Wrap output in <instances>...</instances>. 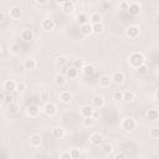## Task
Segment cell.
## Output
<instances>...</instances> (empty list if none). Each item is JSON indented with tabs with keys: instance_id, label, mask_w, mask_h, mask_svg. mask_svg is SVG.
<instances>
[{
	"instance_id": "cb8c5ba5",
	"label": "cell",
	"mask_w": 159,
	"mask_h": 159,
	"mask_svg": "<svg viewBox=\"0 0 159 159\" xmlns=\"http://www.w3.org/2000/svg\"><path fill=\"white\" fill-rule=\"evenodd\" d=\"M55 83H56L58 87H63V86L67 83V80H66V77H65L63 75L57 73V75L55 76Z\"/></svg>"
},
{
	"instance_id": "603a6c76",
	"label": "cell",
	"mask_w": 159,
	"mask_h": 159,
	"mask_svg": "<svg viewBox=\"0 0 159 159\" xmlns=\"http://www.w3.org/2000/svg\"><path fill=\"white\" fill-rule=\"evenodd\" d=\"M147 118L149 120H155V119H159V111L158 109H148L147 111Z\"/></svg>"
},
{
	"instance_id": "d6986e66",
	"label": "cell",
	"mask_w": 159,
	"mask_h": 159,
	"mask_svg": "<svg viewBox=\"0 0 159 159\" xmlns=\"http://www.w3.org/2000/svg\"><path fill=\"white\" fill-rule=\"evenodd\" d=\"M36 67H37L36 60H34V58H26V60L24 61V68H25V70L32 71V70H35Z\"/></svg>"
},
{
	"instance_id": "ba28073f",
	"label": "cell",
	"mask_w": 159,
	"mask_h": 159,
	"mask_svg": "<svg viewBox=\"0 0 159 159\" xmlns=\"http://www.w3.org/2000/svg\"><path fill=\"white\" fill-rule=\"evenodd\" d=\"M111 80H112V82L116 83V84H122V83L124 82V80H125V76H124V73H123L122 71H116V72L112 73Z\"/></svg>"
},
{
	"instance_id": "ee69618b",
	"label": "cell",
	"mask_w": 159,
	"mask_h": 159,
	"mask_svg": "<svg viewBox=\"0 0 159 159\" xmlns=\"http://www.w3.org/2000/svg\"><path fill=\"white\" fill-rule=\"evenodd\" d=\"M147 71H148V66H147V65H143V66H140V67L137 70V72H138V73H140V75L147 73Z\"/></svg>"
},
{
	"instance_id": "7a4b0ae2",
	"label": "cell",
	"mask_w": 159,
	"mask_h": 159,
	"mask_svg": "<svg viewBox=\"0 0 159 159\" xmlns=\"http://www.w3.org/2000/svg\"><path fill=\"white\" fill-rule=\"evenodd\" d=\"M124 32H125V36H127L128 39L135 40V39H138L139 35H140V27H139L138 25H134V24H133V25H128V26L125 27Z\"/></svg>"
},
{
	"instance_id": "83f0119b",
	"label": "cell",
	"mask_w": 159,
	"mask_h": 159,
	"mask_svg": "<svg viewBox=\"0 0 159 159\" xmlns=\"http://www.w3.org/2000/svg\"><path fill=\"white\" fill-rule=\"evenodd\" d=\"M7 111L10 112V114H16V113H19V111H20V104H19V103L12 102V103H10V104H9Z\"/></svg>"
},
{
	"instance_id": "277c9868",
	"label": "cell",
	"mask_w": 159,
	"mask_h": 159,
	"mask_svg": "<svg viewBox=\"0 0 159 159\" xmlns=\"http://www.w3.org/2000/svg\"><path fill=\"white\" fill-rule=\"evenodd\" d=\"M57 4L60 5V7H61V10H62L63 14H66V15L73 14V11H75V2H73V1H71V0H67V1H58Z\"/></svg>"
},
{
	"instance_id": "8fae6325",
	"label": "cell",
	"mask_w": 159,
	"mask_h": 159,
	"mask_svg": "<svg viewBox=\"0 0 159 159\" xmlns=\"http://www.w3.org/2000/svg\"><path fill=\"white\" fill-rule=\"evenodd\" d=\"M55 26H56V24L52 19H43L41 21V29L43 31H52L55 29Z\"/></svg>"
},
{
	"instance_id": "7bdbcfd3",
	"label": "cell",
	"mask_w": 159,
	"mask_h": 159,
	"mask_svg": "<svg viewBox=\"0 0 159 159\" xmlns=\"http://www.w3.org/2000/svg\"><path fill=\"white\" fill-rule=\"evenodd\" d=\"M60 159H72V157H71V154H70V152H62L61 154H60Z\"/></svg>"
},
{
	"instance_id": "5bb4252c",
	"label": "cell",
	"mask_w": 159,
	"mask_h": 159,
	"mask_svg": "<svg viewBox=\"0 0 159 159\" xmlns=\"http://www.w3.org/2000/svg\"><path fill=\"white\" fill-rule=\"evenodd\" d=\"M58 97L63 104H70L72 102V93L70 91H61Z\"/></svg>"
},
{
	"instance_id": "7c38bea8",
	"label": "cell",
	"mask_w": 159,
	"mask_h": 159,
	"mask_svg": "<svg viewBox=\"0 0 159 159\" xmlns=\"http://www.w3.org/2000/svg\"><path fill=\"white\" fill-rule=\"evenodd\" d=\"M51 134H52V137L56 138V139H62V138L65 137V134H66V130H65L63 127L57 125V127H53V128L51 129Z\"/></svg>"
},
{
	"instance_id": "d590c367",
	"label": "cell",
	"mask_w": 159,
	"mask_h": 159,
	"mask_svg": "<svg viewBox=\"0 0 159 159\" xmlns=\"http://www.w3.org/2000/svg\"><path fill=\"white\" fill-rule=\"evenodd\" d=\"M40 99H41L45 104L48 103V102H50V92H47V91H42L41 94H40Z\"/></svg>"
},
{
	"instance_id": "4316f807",
	"label": "cell",
	"mask_w": 159,
	"mask_h": 159,
	"mask_svg": "<svg viewBox=\"0 0 159 159\" xmlns=\"http://www.w3.org/2000/svg\"><path fill=\"white\" fill-rule=\"evenodd\" d=\"M84 66H86V61L83 58H76L75 62H73V67L77 68L78 71H83Z\"/></svg>"
},
{
	"instance_id": "484cf974",
	"label": "cell",
	"mask_w": 159,
	"mask_h": 159,
	"mask_svg": "<svg viewBox=\"0 0 159 159\" xmlns=\"http://www.w3.org/2000/svg\"><path fill=\"white\" fill-rule=\"evenodd\" d=\"M134 99H135V93H134L133 91H130V89L124 91V94H123V101H125V102H133Z\"/></svg>"
},
{
	"instance_id": "1f68e13d",
	"label": "cell",
	"mask_w": 159,
	"mask_h": 159,
	"mask_svg": "<svg viewBox=\"0 0 159 159\" xmlns=\"http://www.w3.org/2000/svg\"><path fill=\"white\" fill-rule=\"evenodd\" d=\"M0 97H1V99L4 101V102H6V103H12L14 101V98H12V96H11V93H7V92H2L1 94H0Z\"/></svg>"
},
{
	"instance_id": "e0dca14e",
	"label": "cell",
	"mask_w": 159,
	"mask_h": 159,
	"mask_svg": "<svg viewBox=\"0 0 159 159\" xmlns=\"http://www.w3.org/2000/svg\"><path fill=\"white\" fill-rule=\"evenodd\" d=\"M9 16L12 19V20H17V19H20V16H21V9H20V6H12V7H10V10H9Z\"/></svg>"
},
{
	"instance_id": "f546056e",
	"label": "cell",
	"mask_w": 159,
	"mask_h": 159,
	"mask_svg": "<svg viewBox=\"0 0 159 159\" xmlns=\"http://www.w3.org/2000/svg\"><path fill=\"white\" fill-rule=\"evenodd\" d=\"M93 124H94L93 117H91V118H82V125L84 128H91V127H93Z\"/></svg>"
},
{
	"instance_id": "74e56055",
	"label": "cell",
	"mask_w": 159,
	"mask_h": 159,
	"mask_svg": "<svg viewBox=\"0 0 159 159\" xmlns=\"http://www.w3.org/2000/svg\"><path fill=\"white\" fill-rule=\"evenodd\" d=\"M70 154H71L72 159H78L81 157V150L78 148H72V149H70Z\"/></svg>"
},
{
	"instance_id": "4dcf8cb0",
	"label": "cell",
	"mask_w": 159,
	"mask_h": 159,
	"mask_svg": "<svg viewBox=\"0 0 159 159\" xmlns=\"http://www.w3.org/2000/svg\"><path fill=\"white\" fill-rule=\"evenodd\" d=\"M92 27H93V32H94V34H97V35L102 34V32H103V30H104V25H103V22L94 24V25H92Z\"/></svg>"
},
{
	"instance_id": "bcb514c9",
	"label": "cell",
	"mask_w": 159,
	"mask_h": 159,
	"mask_svg": "<svg viewBox=\"0 0 159 159\" xmlns=\"http://www.w3.org/2000/svg\"><path fill=\"white\" fill-rule=\"evenodd\" d=\"M34 4H35V5H46L47 1H46V0H42V1H34Z\"/></svg>"
},
{
	"instance_id": "ab89813d",
	"label": "cell",
	"mask_w": 159,
	"mask_h": 159,
	"mask_svg": "<svg viewBox=\"0 0 159 159\" xmlns=\"http://www.w3.org/2000/svg\"><path fill=\"white\" fill-rule=\"evenodd\" d=\"M129 5H130V2H129V1L123 0V1H120V2H119V9H120V10H123V11H128V10H129Z\"/></svg>"
},
{
	"instance_id": "30bf717a",
	"label": "cell",
	"mask_w": 159,
	"mask_h": 159,
	"mask_svg": "<svg viewBox=\"0 0 159 159\" xmlns=\"http://www.w3.org/2000/svg\"><path fill=\"white\" fill-rule=\"evenodd\" d=\"M25 112H26V116H29L30 118H36L40 114V108L35 104H30L26 107Z\"/></svg>"
},
{
	"instance_id": "9c48e42d",
	"label": "cell",
	"mask_w": 159,
	"mask_h": 159,
	"mask_svg": "<svg viewBox=\"0 0 159 159\" xmlns=\"http://www.w3.org/2000/svg\"><path fill=\"white\" fill-rule=\"evenodd\" d=\"M43 112L47 114V116H55L56 113H57V106L53 103V102H48V103H46L45 106H43Z\"/></svg>"
},
{
	"instance_id": "c3c4849f",
	"label": "cell",
	"mask_w": 159,
	"mask_h": 159,
	"mask_svg": "<svg viewBox=\"0 0 159 159\" xmlns=\"http://www.w3.org/2000/svg\"><path fill=\"white\" fill-rule=\"evenodd\" d=\"M155 97H157V99L159 101V89H158V91L155 92Z\"/></svg>"
},
{
	"instance_id": "60d3db41",
	"label": "cell",
	"mask_w": 159,
	"mask_h": 159,
	"mask_svg": "<svg viewBox=\"0 0 159 159\" xmlns=\"http://www.w3.org/2000/svg\"><path fill=\"white\" fill-rule=\"evenodd\" d=\"M123 94H124V92L123 91H114L113 92V99H116V101H122L123 99Z\"/></svg>"
},
{
	"instance_id": "d4e9b609",
	"label": "cell",
	"mask_w": 159,
	"mask_h": 159,
	"mask_svg": "<svg viewBox=\"0 0 159 159\" xmlns=\"http://www.w3.org/2000/svg\"><path fill=\"white\" fill-rule=\"evenodd\" d=\"M88 20H89V17H88L84 12H81V14H80V15H77V17H76L77 24H80L81 26H82V25H84V24H88V22H89Z\"/></svg>"
},
{
	"instance_id": "8d00e7d4",
	"label": "cell",
	"mask_w": 159,
	"mask_h": 159,
	"mask_svg": "<svg viewBox=\"0 0 159 159\" xmlns=\"http://www.w3.org/2000/svg\"><path fill=\"white\" fill-rule=\"evenodd\" d=\"M26 89V83L24 81H19L17 82V86H16V92L17 93H24Z\"/></svg>"
},
{
	"instance_id": "b9f144b4",
	"label": "cell",
	"mask_w": 159,
	"mask_h": 159,
	"mask_svg": "<svg viewBox=\"0 0 159 159\" xmlns=\"http://www.w3.org/2000/svg\"><path fill=\"white\" fill-rule=\"evenodd\" d=\"M112 152H113V145L111 143H106L103 145V153L104 154H111Z\"/></svg>"
},
{
	"instance_id": "d6a6232c",
	"label": "cell",
	"mask_w": 159,
	"mask_h": 159,
	"mask_svg": "<svg viewBox=\"0 0 159 159\" xmlns=\"http://www.w3.org/2000/svg\"><path fill=\"white\" fill-rule=\"evenodd\" d=\"M55 63H56V66H58V67H63V66L67 63V58H66L65 56H58V57H56Z\"/></svg>"
},
{
	"instance_id": "3957f363",
	"label": "cell",
	"mask_w": 159,
	"mask_h": 159,
	"mask_svg": "<svg viewBox=\"0 0 159 159\" xmlns=\"http://www.w3.org/2000/svg\"><path fill=\"white\" fill-rule=\"evenodd\" d=\"M120 127H122V129L125 130V132H133V130L135 129V127H137V123H135L134 118H132V117H125V118H123V120H122V123H120Z\"/></svg>"
},
{
	"instance_id": "e575fe53",
	"label": "cell",
	"mask_w": 159,
	"mask_h": 159,
	"mask_svg": "<svg viewBox=\"0 0 159 159\" xmlns=\"http://www.w3.org/2000/svg\"><path fill=\"white\" fill-rule=\"evenodd\" d=\"M83 73H84L87 77L92 76V75L94 73V68H93V66H92V65H86L84 68H83Z\"/></svg>"
},
{
	"instance_id": "8992f818",
	"label": "cell",
	"mask_w": 159,
	"mask_h": 159,
	"mask_svg": "<svg viewBox=\"0 0 159 159\" xmlns=\"http://www.w3.org/2000/svg\"><path fill=\"white\" fill-rule=\"evenodd\" d=\"M29 143H30L31 147L39 148V147H41V144H42V137H41L40 134H37V133H34V134H31V135L29 137Z\"/></svg>"
},
{
	"instance_id": "836d02e7",
	"label": "cell",
	"mask_w": 159,
	"mask_h": 159,
	"mask_svg": "<svg viewBox=\"0 0 159 159\" xmlns=\"http://www.w3.org/2000/svg\"><path fill=\"white\" fill-rule=\"evenodd\" d=\"M78 72H80V71L72 66V67H70V68L67 70V76H68L70 78H76V77L78 76Z\"/></svg>"
},
{
	"instance_id": "f35d334b",
	"label": "cell",
	"mask_w": 159,
	"mask_h": 159,
	"mask_svg": "<svg viewBox=\"0 0 159 159\" xmlns=\"http://www.w3.org/2000/svg\"><path fill=\"white\" fill-rule=\"evenodd\" d=\"M149 137H150V138H153V139L159 138V128H157V127L152 128V129L149 130Z\"/></svg>"
},
{
	"instance_id": "52a82bcc",
	"label": "cell",
	"mask_w": 159,
	"mask_h": 159,
	"mask_svg": "<svg viewBox=\"0 0 159 159\" xmlns=\"http://www.w3.org/2000/svg\"><path fill=\"white\" fill-rule=\"evenodd\" d=\"M89 142H91L92 145L98 147V145H101V144L103 143V135H102L99 132H93V133L89 135Z\"/></svg>"
},
{
	"instance_id": "7dc6e473",
	"label": "cell",
	"mask_w": 159,
	"mask_h": 159,
	"mask_svg": "<svg viewBox=\"0 0 159 159\" xmlns=\"http://www.w3.org/2000/svg\"><path fill=\"white\" fill-rule=\"evenodd\" d=\"M4 19H5V12H4V11H1V12H0V20H1V21H4Z\"/></svg>"
},
{
	"instance_id": "5b68a950",
	"label": "cell",
	"mask_w": 159,
	"mask_h": 159,
	"mask_svg": "<svg viewBox=\"0 0 159 159\" xmlns=\"http://www.w3.org/2000/svg\"><path fill=\"white\" fill-rule=\"evenodd\" d=\"M80 114L82 116V118H91V117H93V114H94L93 106H89V104L82 106L80 108Z\"/></svg>"
},
{
	"instance_id": "f1b7e54d",
	"label": "cell",
	"mask_w": 159,
	"mask_h": 159,
	"mask_svg": "<svg viewBox=\"0 0 159 159\" xmlns=\"http://www.w3.org/2000/svg\"><path fill=\"white\" fill-rule=\"evenodd\" d=\"M9 52H10L11 55H17V53L20 52V45L16 43V42L11 43V45L9 46Z\"/></svg>"
},
{
	"instance_id": "6da1fadb",
	"label": "cell",
	"mask_w": 159,
	"mask_h": 159,
	"mask_svg": "<svg viewBox=\"0 0 159 159\" xmlns=\"http://www.w3.org/2000/svg\"><path fill=\"white\" fill-rule=\"evenodd\" d=\"M128 63L132 68L138 70L140 66L145 65V56L142 52H132L128 56Z\"/></svg>"
},
{
	"instance_id": "2e32d148",
	"label": "cell",
	"mask_w": 159,
	"mask_h": 159,
	"mask_svg": "<svg viewBox=\"0 0 159 159\" xmlns=\"http://www.w3.org/2000/svg\"><path fill=\"white\" fill-rule=\"evenodd\" d=\"M140 4L139 2H137V1H132L130 2V5H129V14L130 15H133V16H137V15H139V12H140Z\"/></svg>"
},
{
	"instance_id": "9a60e30c",
	"label": "cell",
	"mask_w": 159,
	"mask_h": 159,
	"mask_svg": "<svg viewBox=\"0 0 159 159\" xmlns=\"http://www.w3.org/2000/svg\"><path fill=\"white\" fill-rule=\"evenodd\" d=\"M34 36H35V34H34V31L31 29H29V27L22 29V31H21V39L24 41H31V40H34Z\"/></svg>"
},
{
	"instance_id": "ac0fdd59",
	"label": "cell",
	"mask_w": 159,
	"mask_h": 159,
	"mask_svg": "<svg viewBox=\"0 0 159 159\" xmlns=\"http://www.w3.org/2000/svg\"><path fill=\"white\" fill-rule=\"evenodd\" d=\"M92 106L94 108H101L104 106V97L101 96V94H97L92 98Z\"/></svg>"
},
{
	"instance_id": "ffe728a7",
	"label": "cell",
	"mask_w": 159,
	"mask_h": 159,
	"mask_svg": "<svg viewBox=\"0 0 159 159\" xmlns=\"http://www.w3.org/2000/svg\"><path fill=\"white\" fill-rule=\"evenodd\" d=\"M80 31H81V34H82L83 36H89V35L93 32V27H92V24H91V22H88V24H84V25H82V26L80 27Z\"/></svg>"
},
{
	"instance_id": "f6af8a7d",
	"label": "cell",
	"mask_w": 159,
	"mask_h": 159,
	"mask_svg": "<svg viewBox=\"0 0 159 159\" xmlns=\"http://www.w3.org/2000/svg\"><path fill=\"white\" fill-rule=\"evenodd\" d=\"M113 159H127V155H125V153H123V152H118V153L114 155Z\"/></svg>"
},
{
	"instance_id": "7402d4cb",
	"label": "cell",
	"mask_w": 159,
	"mask_h": 159,
	"mask_svg": "<svg viewBox=\"0 0 159 159\" xmlns=\"http://www.w3.org/2000/svg\"><path fill=\"white\" fill-rule=\"evenodd\" d=\"M89 22H91L92 25H94V24H99V22H102V15H101L99 12H97V11H94V12H92V14L89 15Z\"/></svg>"
},
{
	"instance_id": "44dd1931",
	"label": "cell",
	"mask_w": 159,
	"mask_h": 159,
	"mask_svg": "<svg viewBox=\"0 0 159 159\" xmlns=\"http://www.w3.org/2000/svg\"><path fill=\"white\" fill-rule=\"evenodd\" d=\"M111 82H112V80H111V77L107 76V75H103V76L99 77V87H102V88L109 87Z\"/></svg>"
},
{
	"instance_id": "681fc988",
	"label": "cell",
	"mask_w": 159,
	"mask_h": 159,
	"mask_svg": "<svg viewBox=\"0 0 159 159\" xmlns=\"http://www.w3.org/2000/svg\"><path fill=\"white\" fill-rule=\"evenodd\" d=\"M94 159H96V158H94Z\"/></svg>"
},
{
	"instance_id": "4fadbf2b",
	"label": "cell",
	"mask_w": 159,
	"mask_h": 159,
	"mask_svg": "<svg viewBox=\"0 0 159 159\" xmlns=\"http://www.w3.org/2000/svg\"><path fill=\"white\" fill-rule=\"evenodd\" d=\"M16 86H17V82L14 81V80H6L2 84L5 92H7V93H11L12 91H16Z\"/></svg>"
}]
</instances>
